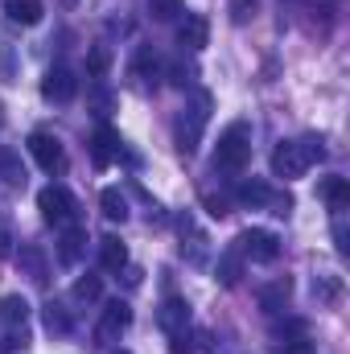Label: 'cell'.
I'll return each mask as SVG.
<instances>
[{"instance_id":"cell-8","label":"cell","mask_w":350,"mask_h":354,"mask_svg":"<svg viewBox=\"0 0 350 354\" xmlns=\"http://www.w3.org/2000/svg\"><path fill=\"white\" fill-rule=\"evenodd\" d=\"M177 37H181V46L202 50V46L210 41V25H206V17H185V21H181V29H177Z\"/></svg>"},{"instance_id":"cell-12","label":"cell","mask_w":350,"mask_h":354,"mask_svg":"<svg viewBox=\"0 0 350 354\" xmlns=\"http://www.w3.org/2000/svg\"><path fill=\"white\" fill-rule=\"evenodd\" d=\"M0 317H4L8 330H17V326L25 330V322H29V301H25V297H4V301H0Z\"/></svg>"},{"instance_id":"cell-9","label":"cell","mask_w":350,"mask_h":354,"mask_svg":"<svg viewBox=\"0 0 350 354\" xmlns=\"http://www.w3.org/2000/svg\"><path fill=\"white\" fill-rule=\"evenodd\" d=\"M128 326H132V309H128L124 301H111V305L103 309V326H99V330L111 338V334H124Z\"/></svg>"},{"instance_id":"cell-7","label":"cell","mask_w":350,"mask_h":354,"mask_svg":"<svg viewBox=\"0 0 350 354\" xmlns=\"http://www.w3.org/2000/svg\"><path fill=\"white\" fill-rule=\"evenodd\" d=\"M116 153H120V132H116V128H99L95 140H91V157H95V165L107 169Z\"/></svg>"},{"instance_id":"cell-4","label":"cell","mask_w":350,"mask_h":354,"mask_svg":"<svg viewBox=\"0 0 350 354\" xmlns=\"http://www.w3.org/2000/svg\"><path fill=\"white\" fill-rule=\"evenodd\" d=\"M239 252H243L248 260H256V264H272V260L280 256V239H276L272 231H243V235H239Z\"/></svg>"},{"instance_id":"cell-14","label":"cell","mask_w":350,"mask_h":354,"mask_svg":"<svg viewBox=\"0 0 350 354\" xmlns=\"http://www.w3.org/2000/svg\"><path fill=\"white\" fill-rule=\"evenodd\" d=\"M99 256H103V268H111V272L128 264V248H124V243H120L116 235H107V239L99 243Z\"/></svg>"},{"instance_id":"cell-18","label":"cell","mask_w":350,"mask_h":354,"mask_svg":"<svg viewBox=\"0 0 350 354\" xmlns=\"http://www.w3.org/2000/svg\"><path fill=\"white\" fill-rule=\"evenodd\" d=\"M219 280H223V284H239V260H235V256H223V264H219Z\"/></svg>"},{"instance_id":"cell-15","label":"cell","mask_w":350,"mask_h":354,"mask_svg":"<svg viewBox=\"0 0 350 354\" xmlns=\"http://www.w3.org/2000/svg\"><path fill=\"white\" fill-rule=\"evenodd\" d=\"M99 206H103V214H107L111 223H124V218H128V202H124V194H120V189H103Z\"/></svg>"},{"instance_id":"cell-1","label":"cell","mask_w":350,"mask_h":354,"mask_svg":"<svg viewBox=\"0 0 350 354\" xmlns=\"http://www.w3.org/2000/svg\"><path fill=\"white\" fill-rule=\"evenodd\" d=\"M326 157V149H322V140H313V136H305V140H293V145H280L276 153H272V174L276 177H301L313 161H322Z\"/></svg>"},{"instance_id":"cell-20","label":"cell","mask_w":350,"mask_h":354,"mask_svg":"<svg viewBox=\"0 0 350 354\" xmlns=\"http://www.w3.org/2000/svg\"><path fill=\"white\" fill-rule=\"evenodd\" d=\"M99 288H103V284H99V276H87V280H79V284H75V297H99Z\"/></svg>"},{"instance_id":"cell-10","label":"cell","mask_w":350,"mask_h":354,"mask_svg":"<svg viewBox=\"0 0 350 354\" xmlns=\"http://www.w3.org/2000/svg\"><path fill=\"white\" fill-rule=\"evenodd\" d=\"M4 12H8V21H17V25H37L42 21V0H4Z\"/></svg>"},{"instance_id":"cell-21","label":"cell","mask_w":350,"mask_h":354,"mask_svg":"<svg viewBox=\"0 0 350 354\" xmlns=\"http://www.w3.org/2000/svg\"><path fill=\"white\" fill-rule=\"evenodd\" d=\"M231 8H235V21H248V17L256 12V0H235Z\"/></svg>"},{"instance_id":"cell-2","label":"cell","mask_w":350,"mask_h":354,"mask_svg":"<svg viewBox=\"0 0 350 354\" xmlns=\"http://www.w3.org/2000/svg\"><path fill=\"white\" fill-rule=\"evenodd\" d=\"M248 161H252V132H248V124H231V128L219 136L214 165H219V169H243Z\"/></svg>"},{"instance_id":"cell-5","label":"cell","mask_w":350,"mask_h":354,"mask_svg":"<svg viewBox=\"0 0 350 354\" xmlns=\"http://www.w3.org/2000/svg\"><path fill=\"white\" fill-rule=\"evenodd\" d=\"M37 210H42V218H46V223L62 227V223L71 218V194H66L62 185H46V189L37 194Z\"/></svg>"},{"instance_id":"cell-24","label":"cell","mask_w":350,"mask_h":354,"mask_svg":"<svg viewBox=\"0 0 350 354\" xmlns=\"http://www.w3.org/2000/svg\"><path fill=\"white\" fill-rule=\"evenodd\" d=\"M0 256H8V239H4V231H0Z\"/></svg>"},{"instance_id":"cell-11","label":"cell","mask_w":350,"mask_h":354,"mask_svg":"<svg viewBox=\"0 0 350 354\" xmlns=\"http://www.w3.org/2000/svg\"><path fill=\"white\" fill-rule=\"evenodd\" d=\"M322 198L330 202V210L334 214H342L350 206V185H347V177H326L322 181Z\"/></svg>"},{"instance_id":"cell-19","label":"cell","mask_w":350,"mask_h":354,"mask_svg":"<svg viewBox=\"0 0 350 354\" xmlns=\"http://www.w3.org/2000/svg\"><path fill=\"white\" fill-rule=\"evenodd\" d=\"M107 62H111V54H107V50H91V58H87V71L95 75V79H99V75L107 71Z\"/></svg>"},{"instance_id":"cell-17","label":"cell","mask_w":350,"mask_h":354,"mask_svg":"<svg viewBox=\"0 0 350 354\" xmlns=\"http://www.w3.org/2000/svg\"><path fill=\"white\" fill-rule=\"evenodd\" d=\"M149 8H153V17H157V21H174V17L185 12V8H181V0H149Z\"/></svg>"},{"instance_id":"cell-22","label":"cell","mask_w":350,"mask_h":354,"mask_svg":"<svg viewBox=\"0 0 350 354\" xmlns=\"http://www.w3.org/2000/svg\"><path fill=\"white\" fill-rule=\"evenodd\" d=\"M153 66H157V62H153V54H149V50H140V54H136V75H149Z\"/></svg>"},{"instance_id":"cell-16","label":"cell","mask_w":350,"mask_h":354,"mask_svg":"<svg viewBox=\"0 0 350 354\" xmlns=\"http://www.w3.org/2000/svg\"><path fill=\"white\" fill-rule=\"evenodd\" d=\"M239 202H248V206H268V202H272V189H268L264 181H243V185H239Z\"/></svg>"},{"instance_id":"cell-6","label":"cell","mask_w":350,"mask_h":354,"mask_svg":"<svg viewBox=\"0 0 350 354\" xmlns=\"http://www.w3.org/2000/svg\"><path fill=\"white\" fill-rule=\"evenodd\" d=\"M75 91H79V83H75V75H71L66 66H54V71L46 75V83H42V95L54 99V103H71Z\"/></svg>"},{"instance_id":"cell-23","label":"cell","mask_w":350,"mask_h":354,"mask_svg":"<svg viewBox=\"0 0 350 354\" xmlns=\"http://www.w3.org/2000/svg\"><path fill=\"white\" fill-rule=\"evenodd\" d=\"M284 354H313V351H309L305 342H293V346H288V351H284Z\"/></svg>"},{"instance_id":"cell-3","label":"cell","mask_w":350,"mask_h":354,"mask_svg":"<svg viewBox=\"0 0 350 354\" xmlns=\"http://www.w3.org/2000/svg\"><path fill=\"white\" fill-rule=\"evenodd\" d=\"M29 153H33V161H37L46 174H58V169L66 165V153H62L58 136H50V132H33V136H29Z\"/></svg>"},{"instance_id":"cell-13","label":"cell","mask_w":350,"mask_h":354,"mask_svg":"<svg viewBox=\"0 0 350 354\" xmlns=\"http://www.w3.org/2000/svg\"><path fill=\"white\" fill-rule=\"evenodd\" d=\"M185 322H190V309H185V301H165V309H161V326L169 330V334H185Z\"/></svg>"}]
</instances>
